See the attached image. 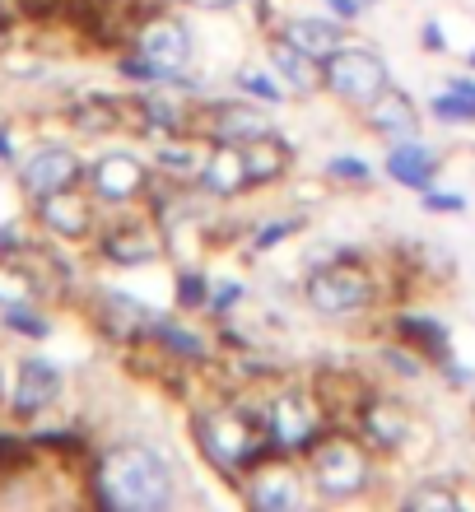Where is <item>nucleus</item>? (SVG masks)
Instances as JSON below:
<instances>
[{
    "label": "nucleus",
    "mask_w": 475,
    "mask_h": 512,
    "mask_svg": "<svg viewBox=\"0 0 475 512\" xmlns=\"http://www.w3.org/2000/svg\"><path fill=\"white\" fill-rule=\"evenodd\" d=\"M401 331H406L415 345H424V350L434 354L438 364H452V354H448V331L438 322H429V317H401Z\"/></svg>",
    "instance_id": "obj_21"
},
{
    "label": "nucleus",
    "mask_w": 475,
    "mask_h": 512,
    "mask_svg": "<svg viewBox=\"0 0 475 512\" xmlns=\"http://www.w3.org/2000/svg\"><path fill=\"white\" fill-rule=\"evenodd\" d=\"M457 494L452 489H443V485H420L415 494L406 499V508H415V512H424V508H438V512H457Z\"/></svg>",
    "instance_id": "obj_25"
},
{
    "label": "nucleus",
    "mask_w": 475,
    "mask_h": 512,
    "mask_svg": "<svg viewBox=\"0 0 475 512\" xmlns=\"http://www.w3.org/2000/svg\"><path fill=\"white\" fill-rule=\"evenodd\" d=\"M368 122L378 126V131L401 135V140H406V135H415V103H410L401 89H392V84H387V89L368 103Z\"/></svg>",
    "instance_id": "obj_16"
},
{
    "label": "nucleus",
    "mask_w": 475,
    "mask_h": 512,
    "mask_svg": "<svg viewBox=\"0 0 475 512\" xmlns=\"http://www.w3.org/2000/svg\"><path fill=\"white\" fill-rule=\"evenodd\" d=\"M434 117H438V122H475V98L448 89V94L434 98Z\"/></svg>",
    "instance_id": "obj_24"
},
{
    "label": "nucleus",
    "mask_w": 475,
    "mask_h": 512,
    "mask_svg": "<svg viewBox=\"0 0 475 512\" xmlns=\"http://www.w3.org/2000/svg\"><path fill=\"white\" fill-rule=\"evenodd\" d=\"M150 331L163 340V345H173L177 354H187V359H201V354H205V350H201V340H196V336H182V331H177L173 322H150Z\"/></svg>",
    "instance_id": "obj_26"
},
{
    "label": "nucleus",
    "mask_w": 475,
    "mask_h": 512,
    "mask_svg": "<svg viewBox=\"0 0 475 512\" xmlns=\"http://www.w3.org/2000/svg\"><path fill=\"white\" fill-rule=\"evenodd\" d=\"M201 187L210 196H243L252 187V173H247V159H243V145H219L201 168Z\"/></svg>",
    "instance_id": "obj_9"
},
{
    "label": "nucleus",
    "mask_w": 475,
    "mask_h": 512,
    "mask_svg": "<svg viewBox=\"0 0 475 512\" xmlns=\"http://www.w3.org/2000/svg\"><path fill=\"white\" fill-rule=\"evenodd\" d=\"M247 503L261 512H294L303 508V485L294 471H261L257 480H252V489H247Z\"/></svg>",
    "instance_id": "obj_12"
},
{
    "label": "nucleus",
    "mask_w": 475,
    "mask_h": 512,
    "mask_svg": "<svg viewBox=\"0 0 475 512\" xmlns=\"http://www.w3.org/2000/svg\"><path fill=\"white\" fill-rule=\"evenodd\" d=\"M387 173H392L401 187H429L438 173V154L424 149L420 140H401V145L387 154Z\"/></svg>",
    "instance_id": "obj_14"
},
{
    "label": "nucleus",
    "mask_w": 475,
    "mask_h": 512,
    "mask_svg": "<svg viewBox=\"0 0 475 512\" xmlns=\"http://www.w3.org/2000/svg\"><path fill=\"white\" fill-rule=\"evenodd\" d=\"M56 391H61V368L52 359H24L19 364V387H14V410L38 415L56 401Z\"/></svg>",
    "instance_id": "obj_8"
},
{
    "label": "nucleus",
    "mask_w": 475,
    "mask_h": 512,
    "mask_svg": "<svg viewBox=\"0 0 475 512\" xmlns=\"http://www.w3.org/2000/svg\"><path fill=\"white\" fill-rule=\"evenodd\" d=\"M177 303H182V308H205V303H210V294H205V275H182V284H177Z\"/></svg>",
    "instance_id": "obj_29"
},
{
    "label": "nucleus",
    "mask_w": 475,
    "mask_h": 512,
    "mask_svg": "<svg viewBox=\"0 0 475 512\" xmlns=\"http://www.w3.org/2000/svg\"><path fill=\"white\" fill-rule=\"evenodd\" d=\"M98 494L117 512H159L173 503V475L150 447H112L98 466Z\"/></svg>",
    "instance_id": "obj_1"
},
{
    "label": "nucleus",
    "mask_w": 475,
    "mask_h": 512,
    "mask_svg": "<svg viewBox=\"0 0 475 512\" xmlns=\"http://www.w3.org/2000/svg\"><path fill=\"white\" fill-rule=\"evenodd\" d=\"M89 182L103 201H131L145 191V163L136 154H103V159L89 168Z\"/></svg>",
    "instance_id": "obj_7"
},
{
    "label": "nucleus",
    "mask_w": 475,
    "mask_h": 512,
    "mask_svg": "<svg viewBox=\"0 0 475 512\" xmlns=\"http://www.w3.org/2000/svg\"><path fill=\"white\" fill-rule=\"evenodd\" d=\"M424 205H429V210H452V215H457V210H466L462 196H434V191L424 196Z\"/></svg>",
    "instance_id": "obj_34"
},
{
    "label": "nucleus",
    "mask_w": 475,
    "mask_h": 512,
    "mask_svg": "<svg viewBox=\"0 0 475 512\" xmlns=\"http://www.w3.org/2000/svg\"><path fill=\"white\" fill-rule=\"evenodd\" d=\"M243 159H247V173H252V187L257 182H275V177L289 168V149L275 140V135H257L243 145Z\"/></svg>",
    "instance_id": "obj_18"
},
{
    "label": "nucleus",
    "mask_w": 475,
    "mask_h": 512,
    "mask_svg": "<svg viewBox=\"0 0 475 512\" xmlns=\"http://www.w3.org/2000/svg\"><path fill=\"white\" fill-rule=\"evenodd\" d=\"M326 168H331L336 177H350V182H364L368 177V163H359V159H331Z\"/></svg>",
    "instance_id": "obj_31"
},
{
    "label": "nucleus",
    "mask_w": 475,
    "mask_h": 512,
    "mask_svg": "<svg viewBox=\"0 0 475 512\" xmlns=\"http://www.w3.org/2000/svg\"><path fill=\"white\" fill-rule=\"evenodd\" d=\"M424 47H434V52H438V47H443V33H438V24H429V28H424Z\"/></svg>",
    "instance_id": "obj_36"
},
{
    "label": "nucleus",
    "mask_w": 475,
    "mask_h": 512,
    "mask_svg": "<svg viewBox=\"0 0 475 512\" xmlns=\"http://www.w3.org/2000/svg\"><path fill=\"white\" fill-rule=\"evenodd\" d=\"M331 10H336L340 19H354V14H359V0H331Z\"/></svg>",
    "instance_id": "obj_35"
},
{
    "label": "nucleus",
    "mask_w": 475,
    "mask_h": 512,
    "mask_svg": "<svg viewBox=\"0 0 475 512\" xmlns=\"http://www.w3.org/2000/svg\"><path fill=\"white\" fill-rule=\"evenodd\" d=\"M238 84H243L252 98H261V103H280V84H275L271 75H257V70H247Z\"/></svg>",
    "instance_id": "obj_30"
},
{
    "label": "nucleus",
    "mask_w": 475,
    "mask_h": 512,
    "mask_svg": "<svg viewBox=\"0 0 475 512\" xmlns=\"http://www.w3.org/2000/svg\"><path fill=\"white\" fill-rule=\"evenodd\" d=\"M364 429L378 438V443L396 447L401 438H406V415L396 410V405H368V415H364Z\"/></svg>",
    "instance_id": "obj_22"
},
{
    "label": "nucleus",
    "mask_w": 475,
    "mask_h": 512,
    "mask_svg": "<svg viewBox=\"0 0 475 512\" xmlns=\"http://www.w3.org/2000/svg\"><path fill=\"white\" fill-rule=\"evenodd\" d=\"M154 256H159V238L150 229H122L108 238V261H117V266H140Z\"/></svg>",
    "instance_id": "obj_20"
},
{
    "label": "nucleus",
    "mask_w": 475,
    "mask_h": 512,
    "mask_svg": "<svg viewBox=\"0 0 475 512\" xmlns=\"http://www.w3.org/2000/svg\"><path fill=\"white\" fill-rule=\"evenodd\" d=\"M471 66H475V52H471Z\"/></svg>",
    "instance_id": "obj_38"
},
{
    "label": "nucleus",
    "mask_w": 475,
    "mask_h": 512,
    "mask_svg": "<svg viewBox=\"0 0 475 512\" xmlns=\"http://www.w3.org/2000/svg\"><path fill=\"white\" fill-rule=\"evenodd\" d=\"M373 298V280H368L359 266L350 261H336V266L317 270L313 280H308V303L326 317H345V312H359Z\"/></svg>",
    "instance_id": "obj_5"
},
{
    "label": "nucleus",
    "mask_w": 475,
    "mask_h": 512,
    "mask_svg": "<svg viewBox=\"0 0 475 512\" xmlns=\"http://www.w3.org/2000/svg\"><path fill=\"white\" fill-rule=\"evenodd\" d=\"M238 298H243V284H219L215 294H210V308H215V312H229Z\"/></svg>",
    "instance_id": "obj_32"
},
{
    "label": "nucleus",
    "mask_w": 475,
    "mask_h": 512,
    "mask_svg": "<svg viewBox=\"0 0 475 512\" xmlns=\"http://www.w3.org/2000/svg\"><path fill=\"white\" fill-rule=\"evenodd\" d=\"M322 70H326V89H336L340 98L364 103V108L387 89V66L368 47H336L322 61Z\"/></svg>",
    "instance_id": "obj_3"
},
{
    "label": "nucleus",
    "mask_w": 475,
    "mask_h": 512,
    "mask_svg": "<svg viewBox=\"0 0 475 512\" xmlns=\"http://www.w3.org/2000/svg\"><path fill=\"white\" fill-rule=\"evenodd\" d=\"M187 52H191L187 33H182L177 24H168V19L150 24L145 28V38H140V56H145L150 66H159L163 75H173V80H177V70L187 66Z\"/></svg>",
    "instance_id": "obj_10"
},
{
    "label": "nucleus",
    "mask_w": 475,
    "mask_h": 512,
    "mask_svg": "<svg viewBox=\"0 0 475 512\" xmlns=\"http://www.w3.org/2000/svg\"><path fill=\"white\" fill-rule=\"evenodd\" d=\"M210 135L224 145H238V140L247 145V140L266 135V112L247 108V103H219L215 117H210Z\"/></svg>",
    "instance_id": "obj_15"
},
{
    "label": "nucleus",
    "mask_w": 475,
    "mask_h": 512,
    "mask_svg": "<svg viewBox=\"0 0 475 512\" xmlns=\"http://www.w3.org/2000/svg\"><path fill=\"white\" fill-rule=\"evenodd\" d=\"M80 177V159L70 149L52 145V149H38L33 159L24 163V191L28 196H52V191H66L75 187Z\"/></svg>",
    "instance_id": "obj_6"
},
{
    "label": "nucleus",
    "mask_w": 475,
    "mask_h": 512,
    "mask_svg": "<svg viewBox=\"0 0 475 512\" xmlns=\"http://www.w3.org/2000/svg\"><path fill=\"white\" fill-rule=\"evenodd\" d=\"M14 149H10V140H5V135H0V159H10Z\"/></svg>",
    "instance_id": "obj_37"
},
{
    "label": "nucleus",
    "mask_w": 475,
    "mask_h": 512,
    "mask_svg": "<svg viewBox=\"0 0 475 512\" xmlns=\"http://www.w3.org/2000/svg\"><path fill=\"white\" fill-rule=\"evenodd\" d=\"M294 229H299V219H294V224H271V229H261V233H257V247L266 252V247H275L280 238H289Z\"/></svg>",
    "instance_id": "obj_33"
},
{
    "label": "nucleus",
    "mask_w": 475,
    "mask_h": 512,
    "mask_svg": "<svg viewBox=\"0 0 475 512\" xmlns=\"http://www.w3.org/2000/svg\"><path fill=\"white\" fill-rule=\"evenodd\" d=\"M5 326H10V331H19V336H33V340H42L47 331H52L42 317H33V312H24V308H5Z\"/></svg>",
    "instance_id": "obj_27"
},
{
    "label": "nucleus",
    "mask_w": 475,
    "mask_h": 512,
    "mask_svg": "<svg viewBox=\"0 0 475 512\" xmlns=\"http://www.w3.org/2000/svg\"><path fill=\"white\" fill-rule=\"evenodd\" d=\"M317 433V415L313 405L299 401V396H280L271 405V438L280 447H308Z\"/></svg>",
    "instance_id": "obj_11"
},
{
    "label": "nucleus",
    "mask_w": 475,
    "mask_h": 512,
    "mask_svg": "<svg viewBox=\"0 0 475 512\" xmlns=\"http://www.w3.org/2000/svg\"><path fill=\"white\" fill-rule=\"evenodd\" d=\"M38 215L42 224L61 238H84L89 233V201L75 196V191H52V196H38Z\"/></svg>",
    "instance_id": "obj_13"
},
{
    "label": "nucleus",
    "mask_w": 475,
    "mask_h": 512,
    "mask_svg": "<svg viewBox=\"0 0 475 512\" xmlns=\"http://www.w3.org/2000/svg\"><path fill=\"white\" fill-rule=\"evenodd\" d=\"M145 117H150V126H159V131H177V126H182V117H177V108L168 98H145Z\"/></svg>",
    "instance_id": "obj_28"
},
{
    "label": "nucleus",
    "mask_w": 475,
    "mask_h": 512,
    "mask_svg": "<svg viewBox=\"0 0 475 512\" xmlns=\"http://www.w3.org/2000/svg\"><path fill=\"white\" fill-rule=\"evenodd\" d=\"M24 303H33V280L19 275V270H10V266H0V312L24 308Z\"/></svg>",
    "instance_id": "obj_23"
},
{
    "label": "nucleus",
    "mask_w": 475,
    "mask_h": 512,
    "mask_svg": "<svg viewBox=\"0 0 475 512\" xmlns=\"http://www.w3.org/2000/svg\"><path fill=\"white\" fill-rule=\"evenodd\" d=\"M313 485L322 499H354L368 485V457L350 438H331L313 452Z\"/></svg>",
    "instance_id": "obj_2"
},
{
    "label": "nucleus",
    "mask_w": 475,
    "mask_h": 512,
    "mask_svg": "<svg viewBox=\"0 0 475 512\" xmlns=\"http://www.w3.org/2000/svg\"><path fill=\"white\" fill-rule=\"evenodd\" d=\"M285 42H294V47L308 52L313 61H326V56L340 47V28L326 24V19H299V24L285 28Z\"/></svg>",
    "instance_id": "obj_19"
},
{
    "label": "nucleus",
    "mask_w": 475,
    "mask_h": 512,
    "mask_svg": "<svg viewBox=\"0 0 475 512\" xmlns=\"http://www.w3.org/2000/svg\"><path fill=\"white\" fill-rule=\"evenodd\" d=\"M196 433H201V447L205 457L215 461L219 471H238L247 461L257 457V429L247 424L243 415H233V410H215V415H201L196 419Z\"/></svg>",
    "instance_id": "obj_4"
},
{
    "label": "nucleus",
    "mask_w": 475,
    "mask_h": 512,
    "mask_svg": "<svg viewBox=\"0 0 475 512\" xmlns=\"http://www.w3.org/2000/svg\"><path fill=\"white\" fill-rule=\"evenodd\" d=\"M271 66L280 70V80L294 84V89H317V84H326V70H317L322 61H313V56L299 52V47L285 38L271 47Z\"/></svg>",
    "instance_id": "obj_17"
}]
</instances>
